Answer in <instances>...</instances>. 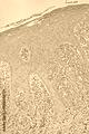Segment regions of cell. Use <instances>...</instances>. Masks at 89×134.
Wrapping results in <instances>:
<instances>
[{
	"label": "cell",
	"mask_w": 89,
	"mask_h": 134,
	"mask_svg": "<svg viewBox=\"0 0 89 134\" xmlns=\"http://www.w3.org/2000/svg\"><path fill=\"white\" fill-rule=\"evenodd\" d=\"M27 97V94L26 92H25V90L22 88H18L16 91V94H15V100L16 103L17 102H21V100H25Z\"/></svg>",
	"instance_id": "1"
},
{
	"label": "cell",
	"mask_w": 89,
	"mask_h": 134,
	"mask_svg": "<svg viewBox=\"0 0 89 134\" xmlns=\"http://www.w3.org/2000/svg\"><path fill=\"white\" fill-rule=\"evenodd\" d=\"M20 58L25 62L29 60V58H30V50L27 47H22L20 49Z\"/></svg>",
	"instance_id": "2"
}]
</instances>
